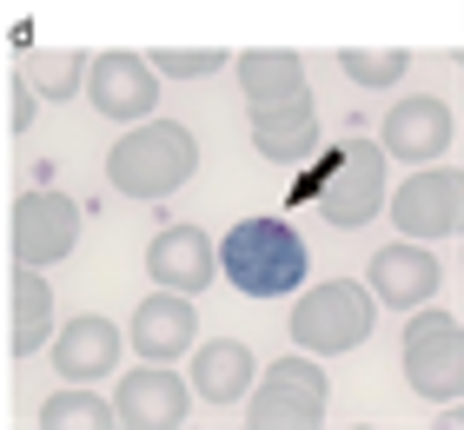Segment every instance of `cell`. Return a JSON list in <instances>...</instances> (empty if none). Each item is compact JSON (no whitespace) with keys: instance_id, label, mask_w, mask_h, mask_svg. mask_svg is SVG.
<instances>
[{"instance_id":"obj_7","label":"cell","mask_w":464,"mask_h":430,"mask_svg":"<svg viewBox=\"0 0 464 430\" xmlns=\"http://www.w3.org/2000/svg\"><path fill=\"white\" fill-rule=\"evenodd\" d=\"M80 239V205L53 186H34L14 199V258L20 265H60Z\"/></svg>"},{"instance_id":"obj_6","label":"cell","mask_w":464,"mask_h":430,"mask_svg":"<svg viewBox=\"0 0 464 430\" xmlns=\"http://www.w3.org/2000/svg\"><path fill=\"white\" fill-rule=\"evenodd\" d=\"M332 384L312 358H279L266 364V384L252 391V430H312L325 417Z\"/></svg>"},{"instance_id":"obj_22","label":"cell","mask_w":464,"mask_h":430,"mask_svg":"<svg viewBox=\"0 0 464 430\" xmlns=\"http://www.w3.org/2000/svg\"><path fill=\"white\" fill-rule=\"evenodd\" d=\"M339 67H345V80H358V86H392L398 73L411 67V53H398V47H345Z\"/></svg>"},{"instance_id":"obj_18","label":"cell","mask_w":464,"mask_h":430,"mask_svg":"<svg viewBox=\"0 0 464 430\" xmlns=\"http://www.w3.org/2000/svg\"><path fill=\"white\" fill-rule=\"evenodd\" d=\"M239 86H246V100H252V106H266V100H292V93H305V67H299V53L252 47V53H239Z\"/></svg>"},{"instance_id":"obj_11","label":"cell","mask_w":464,"mask_h":430,"mask_svg":"<svg viewBox=\"0 0 464 430\" xmlns=\"http://www.w3.org/2000/svg\"><path fill=\"white\" fill-rule=\"evenodd\" d=\"M365 272H372V298H378V305H392V311H418L438 291V278H445V272H438V258L425 245H411V239L378 245Z\"/></svg>"},{"instance_id":"obj_3","label":"cell","mask_w":464,"mask_h":430,"mask_svg":"<svg viewBox=\"0 0 464 430\" xmlns=\"http://www.w3.org/2000/svg\"><path fill=\"white\" fill-rule=\"evenodd\" d=\"M292 199H319V219L332 225H365L378 205H385V153L365 139V133H345L339 146L325 153V172L305 179Z\"/></svg>"},{"instance_id":"obj_5","label":"cell","mask_w":464,"mask_h":430,"mask_svg":"<svg viewBox=\"0 0 464 430\" xmlns=\"http://www.w3.org/2000/svg\"><path fill=\"white\" fill-rule=\"evenodd\" d=\"M405 377L431 404H451L464 391V331L451 311H418L405 325Z\"/></svg>"},{"instance_id":"obj_9","label":"cell","mask_w":464,"mask_h":430,"mask_svg":"<svg viewBox=\"0 0 464 430\" xmlns=\"http://www.w3.org/2000/svg\"><path fill=\"white\" fill-rule=\"evenodd\" d=\"M87 93L107 119H146L160 106V73L140 53H100L87 67Z\"/></svg>"},{"instance_id":"obj_19","label":"cell","mask_w":464,"mask_h":430,"mask_svg":"<svg viewBox=\"0 0 464 430\" xmlns=\"http://www.w3.org/2000/svg\"><path fill=\"white\" fill-rule=\"evenodd\" d=\"M47 331H53V291H47V278H40V265H27L14 278V351L20 358L40 351Z\"/></svg>"},{"instance_id":"obj_13","label":"cell","mask_w":464,"mask_h":430,"mask_svg":"<svg viewBox=\"0 0 464 430\" xmlns=\"http://www.w3.org/2000/svg\"><path fill=\"white\" fill-rule=\"evenodd\" d=\"M252 146H259L272 166H299L312 146H319V106H312L305 93L252 106Z\"/></svg>"},{"instance_id":"obj_2","label":"cell","mask_w":464,"mask_h":430,"mask_svg":"<svg viewBox=\"0 0 464 430\" xmlns=\"http://www.w3.org/2000/svg\"><path fill=\"white\" fill-rule=\"evenodd\" d=\"M219 272L246 298H279L305 278V245L285 219H239L219 239Z\"/></svg>"},{"instance_id":"obj_8","label":"cell","mask_w":464,"mask_h":430,"mask_svg":"<svg viewBox=\"0 0 464 430\" xmlns=\"http://www.w3.org/2000/svg\"><path fill=\"white\" fill-rule=\"evenodd\" d=\"M464 179L458 172H418V179H405L392 192V219H398V232L405 239H451L458 232V219H464Z\"/></svg>"},{"instance_id":"obj_10","label":"cell","mask_w":464,"mask_h":430,"mask_svg":"<svg viewBox=\"0 0 464 430\" xmlns=\"http://www.w3.org/2000/svg\"><path fill=\"white\" fill-rule=\"evenodd\" d=\"M451 146V106L418 93V100H398L385 113V139H378V153L405 159V166H431L438 153Z\"/></svg>"},{"instance_id":"obj_21","label":"cell","mask_w":464,"mask_h":430,"mask_svg":"<svg viewBox=\"0 0 464 430\" xmlns=\"http://www.w3.org/2000/svg\"><path fill=\"white\" fill-rule=\"evenodd\" d=\"M40 424H47V430H107L113 424V404L93 397L87 384H73V391H60V397L40 404Z\"/></svg>"},{"instance_id":"obj_15","label":"cell","mask_w":464,"mask_h":430,"mask_svg":"<svg viewBox=\"0 0 464 430\" xmlns=\"http://www.w3.org/2000/svg\"><path fill=\"white\" fill-rule=\"evenodd\" d=\"M113 364H120V331L100 311H80L73 325H60V338H53V371L60 377L93 384V377H113Z\"/></svg>"},{"instance_id":"obj_4","label":"cell","mask_w":464,"mask_h":430,"mask_svg":"<svg viewBox=\"0 0 464 430\" xmlns=\"http://www.w3.org/2000/svg\"><path fill=\"white\" fill-rule=\"evenodd\" d=\"M292 338H299V351H358V344L372 338V291L352 285V278H332L319 285L312 298H299V311H292Z\"/></svg>"},{"instance_id":"obj_24","label":"cell","mask_w":464,"mask_h":430,"mask_svg":"<svg viewBox=\"0 0 464 430\" xmlns=\"http://www.w3.org/2000/svg\"><path fill=\"white\" fill-rule=\"evenodd\" d=\"M14 126H20V133L34 126V86H27V80L14 86Z\"/></svg>"},{"instance_id":"obj_1","label":"cell","mask_w":464,"mask_h":430,"mask_svg":"<svg viewBox=\"0 0 464 430\" xmlns=\"http://www.w3.org/2000/svg\"><path fill=\"white\" fill-rule=\"evenodd\" d=\"M193 166H199V146L179 119H140L133 133L113 146L107 179L126 199H166V192H179L193 179Z\"/></svg>"},{"instance_id":"obj_12","label":"cell","mask_w":464,"mask_h":430,"mask_svg":"<svg viewBox=\"0 0 464 430\" xmlns=\"http://www.w3.org/2000/svg\"><path fill=\"white\" fill-rule=\"evenodd\" d=\"M113 417L126 430H173L186 417V384L166 371V364L146 358L133 377H120V391H113Z\"/></svg>"},{"instance_id":"obj_23","label":"cell","mask_w":464,"mask_h":430,"mask_svg":"<svg viewBox=\"0 0 464 430\" xmlns=\"http://www.w3.org/2000/svg\"><path fill=\"white\" fill-rule=\"evenodd\" d=\"M153 60H160V67H153L160 80H206V73H219V67H226V53H219V47H160Z\"/></svg>"},{"instance_id":"obj_20","label":"cell","mask_w":464,"mask_h":430,"mask_svg":"<svg viewBox=\"0 0 464 430\" xmlns=\"http://www.w3.org/2000/svg\"><path fill=\"white\" fill-rule=\"evenodd\" d=\"M20 80H27L34 93H47V100H67L73 86L87 80V53H67V47H40V53H27Z\"/></svg>"},{"instance_id":"obj_16","label":"cell","mask_w":464,"mask_h":430,"mask_svg":"<svg viewBox=\"0 0 464 430\" xmlns=\"http://www.w3.org/2000/svg\"><path fill=\"white\" fill-rule=\"evenodd\" d=\"M193 305H186V291H153L146 305L133 311V344H140V358H153V364H166V358H179L186 344H193Z\"/></svg>"},{"instance_id":"obj_17","label":"cell","mask_w":464,"mask_h":430,"mask_svg":"<svg viewBox=\"0 0 464 430\" xmlns=\"http://www.w3.org/2000/svg\"><path fill=\"white\" fill-rule=\"evenodd\" d=\"M193 384H199V397L206 404H232V397H246V384H252V351L239 338H213L206 351L193 358Z\"/></svg>"},{"instance_id":"obj_14","label":"cell","mask_w":464,"mask_h":430,"mask_svg":"<svg viewBox=\"0 0 464 430\" xmlns=\"http://www.w3.org/2000/svg\"><path fill=\"white\" fill-rule=\"evenodd\" d=\"M213 265H219V252H213V239H206L199 225H166L160 239L146 245V272H153L166 291L213 285Z\"/></svg>"}]
</instances>
